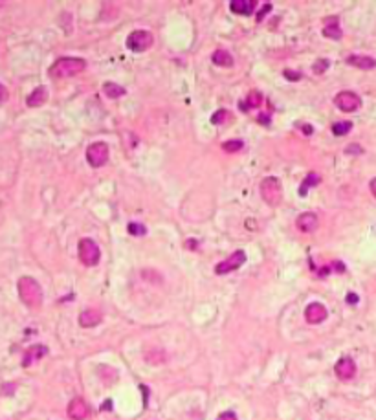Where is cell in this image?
<instances>
[{
  "instance_id": "obj_35",
  "label": "cell",
  "mask_w": 376,
  "mask_h": 420,
  "mask_svg": "<svg viewBox=\"0 0 376 420\" xmlns=\"http://www.w3.org/2000/svg\"><path fill=\"white\" fill-rule=\"evenodd\" d=\"M303 130H305L307 134H310L312 133V127H310V125H303Z\"/></svg>"
},
{
  "instance_id": "obj_4",
  "label": "cell",
  "mask_w": 376,
  "mask_h": 420,
  "mask_svg": "<svg viewBox=\"0 0 376 420\" xmlns=\"http://www.w3.org/2000/svg\"><path fill=\"white\" fill-rule=\"evenodd\" d=\"M101 251L99 246L92 239H81L79 241V259L83 265L87 266H96L99 262Z\"/></svg>"
},
{
  "instance_id": "obj_5",
  "label": "cell",
  "mask_w": 376,
  "mask_h": 420,
  "mask_svg": "<svg viewBox=\"0 0 376 420\" xmlns=\"http://www.w3.org/2000/svg\"><path fill=\"white\" fill-rule=\"evenodd\" d=\"M152 42H154V37H152L151 32H147V30H136V32H132L127 37V48L136 51V54L149 50L152 46Z\"/></svg>"
},
{
  "instance_id": "obj_10",
  "label": "cell",
  "mask_w": 376,
  "mask_h": 420,
  "mask_svg": "<svg viewBox=\"0 0 376 420\" xmlns=\"http://www.w3.org/2000/svg\"><path fill=\"white\" fill-rule=\"evenodd\" d=\"M336 375H338L339 380H351L356 375V363H354L353 358H341V360L336 363Z\"/></svg>"
},
{
  "instance_id": "obj_15",
  "label": "cell",
  "mask_w": 376,
  "mask_h": 420,
  "mask_svg": "<svg viewBox=\"0 0 376 420\" xmlns=\"http://www.w3.org/2000/svg\"><path fill=\"white\" fill-rule=\"evenodd\" d=\"M347 63L351 64V66H356V68H362V70L376 68V59L367 57V55H348Z\"/></svg>"
},
{
  "instance_id": "obj_20",
  "label": "cell",
  "mask_w": 376,
  "mask_h": 420,
  "mask_svg": "<svg viewBox=\"0 0 376 420\" xmlns=\"http://www.w3.org/2000/svg\"><path fill=\"white\" fill-rule=\"evenodd\" d=\"M145 360L152 365H158V363H165L167 356H165V352L162 349H149L145 352Z\"/></svg>"
},
{
  "instance_id": "obj_13",
  "label": "cell",
  "mask_w": 376,
  "mask_h": 420,
  "mask_svg": "<svg viewBox=\"0 0 376 420\" xmlns=\"http://www.w3.org/2000/svg\"><path fill=\"white\" fill-rule=\"evenodd\" d=\"M68 416L72 420H85L88 416V406L83 398H73L68 404Z\"/></svg>"
},
{
  "instance_id": "obj_33",
  "label": "cell",
  "mask_w": 376,
  "mask_h": 420,
  "mask_svg": "<svg viewBox=\"0 0 376 420\" xmlns=\"http://www.w3.org/2000/svg\"><path fill=\"white\" fill-rule=\"evenodd\" d=\"M369 189H371V193L374 195V198H376V178L371 180V183H369Z\"/></svg>"
},
{
  "instance_id": "obj_18",
  "label": "cell",
  "mask_w": 376,
  "mask_h": 420,
  "mask_svg": "<svg viewBox=\"0 0 376 420\" xmlns=\"http://www.w3.org/2000/svg\"><path fill=\"white\" fill-rule=\"evenodd\" d=\"M323 35L329 37V39H341L343 32L338 24V18L336 17H327L325 26H323Z\"/></svg>"
},
{
  "instance_id": "obj_2",
  "label": "cell",
  "mask_w": 376,
  "mask_h": 420,
  "mask_svg": "<svg viewBox=\"0 0 376 420\" xmlns=\"http://www.w3.org/2000/svg\"><path fill=\"white\" fill-rule=\"evenodd\" d=\"M87 68V61L81 57H61L50 66L48 73L51 77H72Z\"/></svg>"
},
{
  "instance_id": "obj_1",
  "label": "cell",
  "mask_w": 376,
  "mask_h": 420,
  "mask_svg": "<svg viewBox=\"0 0 376 420\" xmlns=\"http://www.w3.org/2000/svg\"><path fill=\"white\" fill-rule=\"evenodd\" d=\"M18 296H20V299H22V303L26 306H30V308H39V306L42 305V288L41 284L37 283L33 277H28V275H24V277L18 279Z\"/></svg>"
},
{
  "instance_id": "obj_12",
  "label": "cell",
  "mask_w": 376,
  "mask_h": 420,
  "mask_svg": "<svg viewBox=\"0 0 376 420\" xmlns=\"http://www.w3.org/2000/svg\"><path fill=\"white\" fill-rule=\"evenodd\" d=\"M103 320V314L97 308H87L79 314V325L85 327V329H90V327H96V325L101 323Z\"/></svg>"
},
{
  "instance_id": "obj_23",
  "label": "cell",
  "mask_w": 376,
  "mask_h": 420,
  "mask_svg": "<svg viewBox=\"0 0 376 420\" xmlns=\"http://www.w3.org/2000/svg\"><path fill=\"white\" fill-rule=\"evenodd\" d=\"M229 119H231V112H229V110L220 109V110H217L215 114L211 116V123L213 125H224L226 121H229Z\"/></svg>"
},
{
  "instance_id": "obj_17",
  "label": "cell",
  "mask_w": 376,
  "mask_h": 420,
  "mask_svg": "<svg viewBox=\"0 0 376 420\" xmlns=\"http://www.w3.org/2000/svg\"><path fill=\"white\" fill-rule=\"evenodd\" d=\"M229 8L237 15H250L253 13V9L257 8V2L255 0H233V2L229 4Z\"/></svg>"
},
{
  "instance_id": "obj_11",
  "label": "cell",
  "mask_w": 376,
  "mask_h": 420,
  "mask_svg": "<svg viewBox=\"0 0 376 420\" xmlns=\"http://www.w3.org/2000/svg\"><path fill=\"white\" fill-rule=\"evenodd\" d=\"M296 224H298L299 231L312 233V231H316L317 226H319V219H317L316 213H310V211H308V213L299 215L298 220H296Z\"/></svg>"
},
{
  "instance_id": "obj_25",
  "label": "cell",
  "mask_w": 376,
  "mask_h": 420,
  "mask_svg": "<svg viewBox=\"0 0 376 420\" xmlns=\"http://www.w3.org/2000/svg\"><path fill=\"white\" fill-rule=\"evenodd\" d=\"M243 147H244V142H240V140H229V142L222 143V149H224L226 152H237L240 151Z\"/></svg>"
},
{
  "instance_id": "obj_27",
  "label": "cell",
  "mask_w": 376,
  "mask_h": 420,
  "mask_svg": "<svg viewBox=\"0 0 376 420\" xmlns=\"http://www.w3.org/2000/svg\"><path fill=\"white\" fill-rule=\"evenodd\" d=\"M329 59H319V61H316V63H314V66H312V72L314 73H317V75H319V73H325L327 72V68H329Z\"/></svg>"
},
{
  "instance_id": "obj_19",
  "label": "cell",
  "mask_w": 376,
  "mask_h": 420,
  "mask_svg": "<svg viewBox=\"0 0 376 420\" xmlns=\"http://www.w3.org/2000/svg\"><path fill=\"white\" fill-rule=\"evenodd\" d=\"M211 59H213V63H215L217 66H233V57H231V54H229L228 50L213 51Z\"/></svg>"
},
{
  "instance_id": "obj_30",
  "label": "cell",
  "mask_w": 376,
  "mask_h": 420,
  "mask_svg": "<svg viewBox=\"0 0 376 420\" xmlns=\"http://www.w3.org/2000/svg\"><path fill=\"white\" fill-rule=\"evenodd\" d=\"M217 420H238V418H237V415H235L233 411H224V413H220Z\"/></svg>"
},
{
  "instance_id": "obj_14",
  "label": "cell",
  "mask_w": 376,
  "mask_h": 420,
  "mask_svg": "<svg viewBox=\"0 0 376 420\" xmlns=\"http://www.w3.org/2000/svg\"><path fill=\"white\" fill-rule=\"evenodd\" d=\"M46 354H48V349H46L44 345H33V347L28 349L26 354H24L22 365L24 367L32 365V363H35V361L41 360V358H44Z\"/></svg>"
},
{
  "instance_id": "obj_22",
  "label": "cell",
  "mask_w": 376,
  "mask_h": 420,
  "mask_svg": "<svg viewBox=\"0 0 376 420\" xmlns=\"http://www.w3.org/2000/svg\"><path fill=\"white\" fill-rule=\"evenodd\" d=\"M103 92L106 94V97H112V99L125 96V88L116 85V83H105V85H103Z\"/></svg>"
},
{
  "instance_id": "obj_26",
  "label": "cell",
  "mask_w": 376,
  "mask_h": 420,
  "mask_svg": "<svg viewBox=\"0 0 376 420\" xmlns=\"http://www.w3.org/2000/svg\"><path fill=\"white\" fill-rule=\"evenodd\" d=\"M128 233L130 235H134V237H142V235H145L147 233V228L143 226V224H140V222H130L128 224Z\"/></svg>"
},
{
  "instance_id": "obj_7",
  "label": "cell",
  "mask_w": 376,
  "mask_h": 420,
  "mask_svg": "<svg viewBox=\"0 0 376 420\" xmlns=\"http://www.w3.org/2000/svg\"><path fill=\"white\" fill-rule=\"evenodd\" d=\"M244 262H246V253H244L243 250H237V251H233L228 259H224L222 262H219V265L215 266V274L217 275L229 274V272H233V270L240 268Z\"/></svg>"
},
{
  "instance_id": "obj_21",
  "label": "cell",
  "mask_w": 376,
  "mask_h": 420,
  "mask_svg": "<svg viewBox=\"0 0 376 420\" xmlns=\"http://www.w3.org/2000/svg\"><path fill=\"white\" fill-rule=\"evenodd\" d=\"M244 110L246 109H259V107L262 105V94L261 92H257V90H252L250 94H248V97H246V101H244Z\"/></svg>"
},
{
  "instance_id": "obj_9",
  "label": "cell",
  "mask_w": 376,
  "mask_h": 420,
  "mask_svg": "<svg viewBox=\"0 0 376 420\" xmlns=\"http://www.w3.org/2000/svg\"><path fill=\"white\" fill-rule=\"evenodd\" d=\"M327 316H329V312H327V308L321 303H310L307 306V310H305V320L310 325H317L321 321H325Z\"/></svg>"
},
{
  "instance_id": "obj_28",
  "label": "cell",
  "mask_w": 376,
  "mask_h": 420,
  "mask_svg": "<svg viewBox=\"0 0 376 420\" xmlns=\"http://www.w3.org/2000/svg\"><path fill=\"white\" fill-rule=\"evenodd\" d=\"M319 176L317 174H314V173H310L305 178V182H303V186H301V195H303V191H305V188H308V186H316V183H319Z\"/></svg>"
},
{
  "instance_id": "obj_6",
  "label": "cell",
  "mask_w": 376,
  "mask_h": 420,
  "mask_svg": "<svg viewBox=\"0 0 376 420\" xmlns=\"http://www.w3.org/2000/svg\"><path fill=\"white\" fill-rule=\"evenodd\" d=\"M87 160L92 167H103L109 162V145L105 142L92 143L87 149Z\"/></svg>"
},
{
  "instance_id": "obj_34",
  "label": "cell",
  "mask_w": 376,
  "mask_h": 420,
  "mask_svg": "<svg viewBox=\"0 0 376 420\" xmlns=\"http://www.w3.org/2000/svg\"><path fill=\"white\" fill-rule=\"evenodd\" d=\"M356 301H358L356 294H348V296H347V303H356Z\"/></svg>"
},
{
  "instance_id": "obj_8",
  "label": "cell",
  "mask_w": 376,
  "mask_h": 420,
  "mask_svg": "<svg viewBox=\"0 0 376 420\" xmlns=\"http://www.w3.org/2000/svg\"><path fill=\"white\" fill-rule=\"evenodd\" d=\"M334 103L338 105V109L343 110V112H354V110H358L360 107H362V99H360V96L351 90L339 92L338 96L334 97Z\"/></svg>"
},
{
  "instance_id": "obj_24",
  "label": "cell",
  "mask_w": 376,
  "mask_h": 420,
  "mask_svg": "<svg viewBox=\"0 0 376 420\" xmlns=\"http://www.w3.org/2000/svg\"><path fill=\"white\" fill-rule=\"evenodd\" d=\"M351 128H353L351 121H338V123L332 125V133H334L336 136H345L347 133H351Z\"/></svg>"
},
{
  "instance_id": "obj_29",
  "label": "cell",
  "mask_w": 376,
  "mask_h": 420,
  "mask_svg": "<svg viewBox=\"0 0 376 420\" xmlns=\"http://www.w3.org/2000/svg\"><path fill=\"white\" fill-rule=\"evenodd\" d=\"M284 75H286V79H290V81H299V79H301V73L292 72V70H284Z\"/></svg>"
},
{
  "instance_id": "obj_32",
  "label": "cell",
  "mask_w": 376,
  "mask_h": 420,
  "mask_svg": "<svg viewBox=\"0 0 376 420\" xmlns=\"http://www.w3.org/2000/svg\"><path fill=\"white\" fill-rule=\"evenodd\" d=\"M270 9H272V6H270V4H266V6H264V9H262V11H261V13H259V15H257V20H262V18H264V15L268 13Z\"/></svg>"
},
{
  "instance_id": "obj_16",
  "label": "cell",
  "mask_w": 376,
  "mask_h": 420,
  "mask_svg": "<svg viewBox=\"0 0 376 420\" xmlns=\"http://www.w3.org/2000/svg\"><path fill=\"white\" fill-rule=\"evenodd\" d=\"M46 99H48V90H46V87H37L35 90L28 96L26 103L28 107H32V109H37V107H42L46 103Z\"/></svg>"
},
{
  "instance_id": "obj_31",
  "label": "cell",
  "mask_w": 376,
  "mask_h": 420,
  "mask_svg": "<svg viewBox=\"0 0 376 420\" xmlns=\"http://www.w3.org/2000/svg\"><path fill=\"white\" fill-rule=\"evenodd\" d=\"M9 97V94H8V88L4 87V85H2V83H0V103H2V101H6Z\"/></svg>"
},
{
  "instance_id": "obj_3",
  "label": "cell",
  "mask_w": 376,
  "mask_h": 420,
  "mask_svg": "<svg viewBox=\"0 0 376 420\" xmlns=\"http://www.w3.org/2000/svg\"><path fill=\"white\" fill-rule=\"evenodd\" d=\"M261 197L268 206L275 207L283 202V183L277 176H266L261 182Z\"/></svg>"
}]
</instances>
